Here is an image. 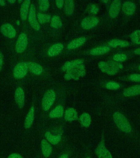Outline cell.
<instances>
[{
	"label": "cell",
	"instance_id": "cell-1",
	"mask_svg": "<svg viewBox=\"0 0 140 158\" xmlns=\"http://www.w3.org/2000/svg\"><path fill=\"white\" fill-rule=\"evenodd\" d=\"M86 75L85 66L84 64L76 65L66 71L64 76L65 80L68 81L73 80L77 81L81 77H83Z\"/></svg>",
	"mask_w": 140,
	"mask_h": 158
},
{
	"label": "cell",
	"instance_id": "cell-2",
	"mask_svg": "<svg viewBox=\"0 0 140 158\" xmlns=\"http://www.w3.org/2000/svg\"><path fill=\"white\" fill-rule=\"evenodd\" d=\"M113 119L118 128L126 133H130L132 131L131 124L127 118L122 113L116 112L113 114Z\"/></svg>",
	"mask_w": 140,
	"mask_h": 158
},
{
	"label": "cell",
	"instance_id": "cell-3",
	"mask_svg": "<svg viewBox=\"0 0 140 158\" xmlns=\"http://www.w3.org/2000/svg\"><path fill=\"white\" fill-rule=\"evenodd\" d=\"M99 69L103 73L110 75L116 74L119 69H122V65L112 61L108 62L100 61L98 64Z\"/></svg>",
	"mask_w": 140,
	"mask_h": 158
},
{
	"label": "cell",
	"instance_id": "cell-4",
	"mask_svg": "<svg viewBox=\"0 0 140 158\" xmlns=\"http://www.w3.org/2000/svg\"><path fill=\"white\" fill-rule=\"evenodd\" d=\"M56 99V94L52 89L48 90L44 94L42 101V106L44 110H49L52 106Z\"/></svg>",
	"mask_w": 140,
	"mask_h": 158
},
{
	"label": "cell",
	"instance_id": "cell-5",
	"mask_svg": "<svg viewBox=\"0 0 140 158\" xmlns=\"http://www.w3.org/2000/svg\"><path fill=\"white\" fill-rule=\"evenodd\" d=\"M95 153L98 158H113L111 153L106 147L104 135L96 148Z\"/></svg>",
	"mask_w": 140,
	"mask_h": 158
},
{
	"label": "cell",
	"instance_id": "cell-6",
	"mask_svg": "<svg viewBox=\"0 0 140 158\" xmlns=\"http://www.w3.org/2000/svg\"><path fill=\"white\" fill-rule=\"evenodd\" d=\"M28 70V62H21L18 63L14 69V76L18 79L23 78L26 75Z\"/></svg>",
	"mask_w": 140,
	"mask_h": 158
},
{
	"label": "cell",
	"instance_id": "cell-7",
	"mask_svg": "<svg viewBox=\"0 0 140 158\" xmlns=\"http://www.w3.org/2000/svg\"><path fill=\"white\" fill-rule=\"evenodd\" d=\"M28 22L33 29L39 31L40 29V25L38 22L35 6L33 4L30 5L28 15Z\"/></svg>",
	"mask_w": 140,
	"mask_h": 158
},
{
	"label": "cell",
	"instance_id": "cell-8",
	"mask_svg": "<svg viewBox=\"0 0 140 158\" xmlns=\"http://www.w3.org/2000/svg\"><path fill=\"white\" fill-rule=\"evenodd\" d=\"M28 44V37L25 33H21L18 37L15 46L16 51L18 53H22L26 49Z\"/></svg>",
	"mask_w": 140,
	"mask_h": 158
},
{
	"label": "cell",
	"instance_id": "cell-9",
	"mask_svg": "<svg viewBox=\"0 0 140 158\" xmlns=\"http://www.w3.org/2000/svg\"><path fill=\"white\" fill-rule=\"evenodd\" d=\"M98 19L95 16H89L85 17L81 22V26L83 29L89 30L94 28L99 23Z\"/></svg>",
	"mask_w": 140,
	"mask_h": 158
},
{
	"label": "cell",
	"instance_id": "cell-10",
	"mask_svg": "<svg viewBox=\"0 0 140 158\" xmlns=\"http://www.w3.org/2000/svg\"><path fill=\"white\" fill-rule=\"evenodd\" d=\"M1 31L5 36L10 38H15L17 34V32L14 27L9 23H5L1 26Z\"/></svg>",
	"mask_w": 140,
	"mask_h": 158
},
{
	"label": "cell",
	"instance_id": "cell-11",
	"mask_svg": "<svg viewBox=\"0 0 140 158\" xmlns=\"http://www.w3.org/2000/svg\"><path fill=\"white\" fill-rule=\"evenodd\" d=\"M15 100L18 107L22 108L24 106L25 102V93L23 89L18 87L15 93Z\"/></svg>",
	"mask_w": 140,
	"mask_h": 158
},
{
	"label": "cell",
	"instance_id": "cell-12",
	"mask_svg": "<svg viewBox=\"0 0 140 158\" xmlns=\"http://www.w3.org/2000/svg\"><path fill=\"white\" fill-rule=\"evenodd\" d=\"M121 2L119 1H114L111 5L109 10V14L112 18L117 17L120 12Z\"/></svg>",
	"mask_w": 140,
	"mask_h": 158
},
{
	"label": "cell",
	"instance_id": "cell-13",
	"mask_svg": "<svg viewBox=\"0 0 140 158\" xmlns=\"http://www.w3.org/2000/svg\"><path fill=\"white\" fill-rule=\"evenodd\" d=\"M64 49V45L61 43H57L53 44L49 48L48 51L49 56H56L61 53Z\"/></svg>",
	"mask_w": 140,
	"mask_h": 158
},
{
	"label": "cell",
	"instance_id": "cell-14",
	"mask_svg": "<svg viewBox=\"0 0 140 158\" xmlns=\"http://www.w3.org/2000/svg\"><path fill=\"white\" fill-rule=\"evenodd\" d=\"M30 5V1L29 0L23 1L22 3L20 8V16L22 20L24 21L27 19Z\"/></svg>",
	"mask_w": 140,
	"mask_h": 158
},
{
	"label": "cell",
	"instance_id": "cell-15",
	"mask_svg": "<svg viewBox=\"0 0 140 158\" xmlns=\"http://www.w3.org/2000/svg\"><path fill=\"white\" fill-rule=\"evenodd\" d=\"M125 97H131L140 94V85H136L125 89L123 92Z\"/></svg>",
	"mask_w": 140,
	"mask_h": 158
},
{
	"label": "cell",
	"instance_id": "cell-16",
	"mask_svg": "<svg viewBox=\"0 0 140 158\" xmlns=\"http://www.w3.org/2000/svg\"><path fill=\"white\" fill-rule=\"evenodd\" d=\"M78 113L74 108L70 107L68 108L64 113V118L68 122H72L78 118Z\"/></svg>",
	"mask_w": 140,
	"mask_h": 158
},
{
	"label": "cell",
	"instance_id": "cell-17",
	"mask_svg": "<svg viewBox=\"0 0 140 158\" xmlns=\"http://www.w3.org/2000/svg\"><path fill=\"white\" fill-rule=\"evenodd\" d=\"M86 41V38L84 37H80L73 40L70 42L67 45L68 49L69 50L77 49L83 45Z\"/></svg>",
	"mask_w": 140,
	"mask_h": 158
},
{
	"label": "cell",
	"instance_id": "cell-18",
	"mask_svg": "<svg viewBox=\"0 0 140 158\" xmlns=\"http://www.w3.org/2000/svg\"><path fill=\"white\" fill-rule=\"evenodd\" d=\"M42 152L44 156L48 158L52 152V147L50 143L45 139H43L41 142Z\"/></svg>",
	"mask_w": 140,
	"mask_h": 158
},
{
	"label": "cell",
	"instance_id": "cell-19",
	"mask_svg": "<svg viewBox=\"0 0 140 158\" xmlns=\"http://www.w3.org/2000/svg\"><path fill=\"white\" fill-rule=\"evenodd\" d=\"M34 106H32L30 110H29L25 120V127L27 129L30 128L34 121Z\"/></svg>",
	"mask_w": 140,
	"mask_h": 158
},
{
	"label": "cell",
	"instance_id": "cell-20",
	"mask_svg": "<svg viewBox=\"0 0 140 158\" xmlns=\"http://www.w3.org/2000/svg\"><path fill=\"white\" fill-rule=\"evenodd\" d=\"M28 70L34 75H39L42 73V67L36 63L28 62Z\"/></svg>",
	"mask_w": 140,
	"mask_h": 158
},
{
	"label": "cell",
	"instance_id": "cell-21",
	"mask_svg": "<svg viewBox=\"0 0 140 158\" xmlns=\"http://www.w3.org/2000/svg\"><path fill=\"white\" fill-rule=\"evenodd\" d=\"M136 7L131 1H126L122 5V11L127 15H131L134 13Z\"/></svg>",
	"mask_w": 140,
	"mask_h": 158
},
{
	"label": "cell",
	"instance_id": "cell-22",
	"mask_svg": "<svg viewBox=\"0 0 140 158\" xmlns=\"http://www.w3.org/2000/svg\"><path fill=\"white\" fill-rule=\"evenodd\" d=\"M64 113L63 107L61 105H58L50 111L49 116L50 118H61L63 116Z\"/></svg>",
	"mask_w": 140,
	"mask_h": 158
},
{
	"label": "cell",
	"instance_id": "cell-23",
	"mask_svg": "<svg viewBox=\"0 0 140 158\" xmlns=\"http://www.w3.org/2000/svg\"><path fill=\"white\" fill-rule=\"evenodd\" d=\"M83 63L84 60L81 59H75L71 61H67L63 65L61 70L63 71H66L76 65L83 64Z\"/></svg>",
	"mask_w": 140,
	"mask_h": 158
},
{
	"label": "cell",
	"instance_id": "cell-24",
	"mask_svg": "<svg viewBox=\"0 0 140 158\" xmlns=\"http://www.w3.org/2000/svg\"><path fill=\"white\" fill-rule=\"evenodd\" d=\"M110 50L109 47L107 46H99L93 48L90 51V54L93 56L103 55L108 53Z\"/></svg>",
	"mask_w": 140,
	"mask_h": 158
},
{
	"label": "cell",
	"instance_id": "cell-25",
	"mask_svg": "<svg viewBox=\"0 0 140 158\" xmlns=\"http://www.w3.org/2000/svg\"><path fill=\"white\" fill-rule=\"evenodd\" d=\"M45 136L47 140L53 145H56L58 144L61 141V135H53L49 131L45 132Z\"/></svg>",
	"mask_w": 140,
	"mask_h": 158
},
{
	"label": "cell",
	"instance_id": "cell-26",
	"mask_svg": "<svg viewBox=\"0 0 140 158\" xmlns=\"http://www.w3.org/2000/svg\"><path fill=\"white\" fill-rule=\"evenodd\" d=\"M81 125L85 128H88L91 122V118L89 114L84 112L80 116L79 118Z\"/></svg>",
	"mask_w": 140,
	"mask_h": 158
},
{
	"label": "cell",
	"instance_id": "cell-27",
	"mask_svg": "<svg viewBox=\"0 0 140 158\" xmlns=\"http://www.w3.org/2000/svg\"><path fill=\"white\" fill-rule=\"evenodd\" d=\"M64 9L67 15L71 16L73 14L75 8V3L72 0L64 1Z\"/></svg>",
	"mask_w": 140,
	"mask_h": 158
},
{
	"label": "cell",
	"instance_id": "cell-28",
	"mask_svg": "<svg viewBox=\"0 0 140 158\" xmlns=\"http://www.w3.org/2000/svg\"><path fill=\"white\" fill-rule=\"evenodd\" d=\"M109 45L112 48H115L117 47H126L129 45L128 42L119 39H113L110 41Z\"/></svg>",
	"mask_w": 140,
	"mask_h": 158
},
{
	"label": "cell",
	"instance_id": "cell-29",
	"mask_svg": "<svg viewBox=\"0 0 140 158\" xmlns=\"http://www.w3.org/2000/svg\"><path fill=\"white\" fill-rule=\"evenodd\" d=\"M38 22L40 24L49 23L51 19V16L47 14H44L39 12L37 15Z\"/></svg>",
	"mask_w": 140,
	"mask_h": 158
},
{
	"label": "cell",
	"instance_id": "cell-30",
	"mask_svg": "<svg viewBox=\"0 0 140 158\" xmlns=\"http://www.w3.org/2000/svg\"><path fill=\"white\" fill-rule=\"evenodd\" d=\"M51 26L55 29L61 28L63 25L62 21L60 17L57 15H54L51 17Z\"/></svg>",
	"mask_w": 140,
	"mask_h": 158
},
{
	"label": "cell",
	"instance_id": "cell-31",
	"mask_svg": "<svg viewBox=\"0 0 140 158\" xmlns=\"http://www.w3.org/2000/svg\"><path fill=\"white\" fill-rule=\"evenodd\" d=\"M50 7V2L48 0H40L39 1V8L42 12L47 11Z\"/></svg>",
	"mask_w": 140,
	"mask_h": 158
},
{
	"label": "cell",
	"instance_id": "cell-32",
	"mask_svg": "<svg viewBox=\"0 0 140 158\" xmlns=\"http://www.w3.org/2000/svg\"><path fill=\"white\" fill-rule=\"evenodd\" d=\"M132 41L136 44H140V30H136L131 35Z\"/></svg>",
	"mask_w": 140,
	"mask_h": 158
},
{
	"label": "cell",
	"instance_id": "cell-33",
	"mask_svg": "<svg viewBox=\"0 0 140 158\" xmlns=\"http://www.w3.org/2000/svg\"><path fill=\"white\" fill-rule=\"evenodd\" d=\"M106 88L109 90H115L120 88V85L114 81H109L106 85Z\"/></svg>",
	"mask_w": 140,
	"mask_h": 158
},
{
	"label": "cell",
	"instance_id": "cell-34",
	"mask_svg": "<svg viewBox=\"0 0 140 158\" xmlns=\"http://www.w3.org/2000/svg\"><path fill=\"white\" fill-rule=\"evenodd\" d=\"M127 59L126 56L124 54H117L113 57V59L117 62L125 61Z\"/></svg>",
	"mask_w": 140,
	"mask_h": 158
},
{
	"label": "cell",
	"instance_id": "cell-35",
	"mask_svg": "<svg viewBox=\"0 0 140 158\" xmlns=\"http://www.w3.org/2000/svg\"><path fill=\"white\" fill-rule=\"evenodd\" d=\"M129 78L131 81H136V82H140V74H132L129 77Z\"/></svg>",
	"mask_w": 140,
	"mask_h": 158
},
{
	"label": "cell",
	"instance_id": "cell-36",
	"mask_svg": "<svg viewBox=\"0 0 140 158\" xmlns=\"http://www.w3.org/2000/svg\"><path fill=\"white\" fill-rule=\"evenodd\" d=\"M99 11V9L95 5L92 4L91 6L90 12L94 15H96Z\"/></svg>",
	"mask_w": 140,
	"mask_h": 158
},
{
	"label": "cell",
	"instance_id": "cell-37",
	"mask_svg": "<svg viewBox=\"0 0 140 158\" xmlns=\"http://www.w3.org/2000/svg\"><path fill=\"white\" fill-rule=\"evenodd\" d=\"M64 1L63 0H59V1H55V4L58 8H61L64 6Z\"/></svg>",
	"mask_w": 140,
	"mask_h": 158
},
{
	"label": "cell",
	"instance_id": "cell-38",
	"mask_svg": "<svg viewBox=\"0 0 140 158\" xmlns=\"http://www.w3.org/2000/svg\"><path fill=\"white\" fill-rule=\"evenodd\" d=\"M7 158H23L19 154H16V153H14L10 154L8 157Z\"/></svg>",
	"mask_w": 140,
	"mask_h": 158
},
{
	"label": "cell",
	"instance_id": "cell-39",
	"mask_svg": "<svg viewBox=\"0 0 140 158\" xmlns=\"http://www.w3.org/2000/svg\"><path fill=\"white\" fill-rule=\"evenodd\" d=\"M3 63V56L2 53L0 51V72L2 69Z\"/></svg>",
	"mask_w": 140,
	"mask_h": 158
},
{
	"label": "cell",
	"instance_id": "cell-40",
	"mask_svg": "<svg viewBox=\"0 0 140 158\" xmlns=\"http://www.w3.org/2000/svg\"><path fill=\"white\" fill-rule=\"evenodd\" d=\"M6 2L3 0H0V6H4L6 5Z\"/></svg>",
	"mask_w": 140,
	"mask_h": 158
},
{
	"label": "cell",
	"instance_id": "cell-41",
	"mask_svg": "<svg viewBox=\"0 0 140 158\" xmlns=\"http://www.w3.org/2000/svg\"><path fill=\"white\" fill-rule=\"evenodd\" d=\"M68 154H63L61 155L59 158H68Z\"/></svg>",
	"mask_w": 140,
	"mask_h": 158
},
{
	"label": "cell",
	"instance_id": "cell-42",
	"mask_svg": "<svg viewBox=\"0 0 140 158\" xmlns=\"http://www.w3.org/2000/svg\"><path fill=\"white\" fill-rule=\"evenodd\" d=\"M134 53L136 54L140 55V48L136 49V50L134 51Z\"/></svg>",
	"mask_w": 140,
	"mask_h": 158
},
{
	"label": "cell",
	"instance_id": "cell-43",
	"mask_svg": "<svg viewBox=\"0 0 140 158\" xmlns=\"http://www.w3.org/2000/svg\"><path fill=\"white\" fill-rule=\"evenodd\" d=\"M8 2L10 3L13 4L14 3L16 2V1H14V0H11V1H8Z\"/></svg>",
	"mask_w": 140,
	"mask_h": 158
},
{
	"label": "cell",
	"instance_id": "cell-44",
	"mask_svg": "<svg viewBox=\"0 0 140 158\" xmlns=\"http://www.w3.org/2000/svg\"><path fill=\"white\" fill-rule=\"evenodd\" d=\"M109 1H107V0H104V1H102V2H104V3H107V2H109Z\"/></svg>",
	"mask_w": 140,
	"mask_h": 158
},
{
	"label": "cell",
	"instance_id": "cell-45",
	"mask_svg": "<svg viewBox=\"0 0 140 158\" xmlns=\"http://www.w3.org/2000/svg\"><path fill=\"white\" fill-rule=\"evenodd\" d=\"M16 22H17V24L18 26H19L20 24V22L19 20H17Z\"/></svg>",
	"mask_w": 140,
	"mask_h": 158
},
{
	"label": "cell",
	"instance_id": "cell-46",
	"mask_svg": "<svg viewBox=\"0 0 140 158\" xmlns=\"http://www.w3.org/2000/svg\"><path fill=\"white\" fill-rule=\"evenodd\" d=\"M18 2H22V1H18Z\"/></svg>",
	"mask_w": 140,
	"mask_h": 158
},
{
	"label": "cell",
	"instance_id": "cell-47",
	"mask_svg": "<svg viewBox=\"0 0 140 158\" xmlns=\"http://www.w3.org/2000/svg\"><path fill=\"white\" fill-rule=\"evenodd\" d=\"M139 70H140V65L139 67Z\"/></svg>",
	"mask_w": 140,
	"mask_h": 158
},
{
	"label": "cell",
	"instance_id": "cell-48",
	"mask_svg": "<svg viewBox=\"0 0 140 158\" xmlns=\"http://www.w3.org/2000/svg\"><path fill=\"white\" fill-rule=\"evenodd\" d=\"M90 158L88 157V158Z\"/></svg>",
	"mask_w": 140,
	"mask_h": 158
}]
</instances>
